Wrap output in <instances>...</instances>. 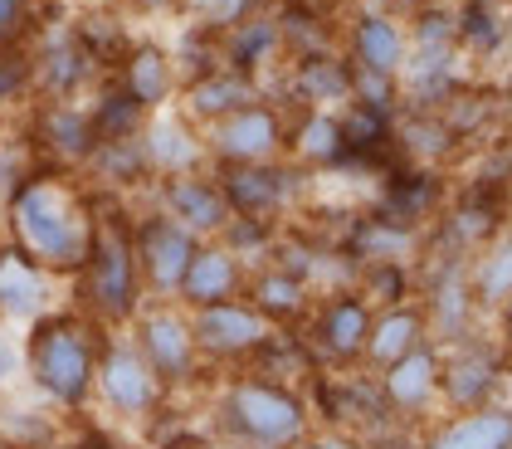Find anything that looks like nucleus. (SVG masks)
I'll use <instances>...</instances> for the list:
<instances>
[{"mask_svg":"<svg viewBox=\"0 0 512 449\" xmlns=\"http://www.w3.org/2000/svg\"><path fill=\"white\" fill-rule=\"evenodd\" d=\"M15 240L44 269H83L93 225L59 181H20L10 196Z\"/></svg>","mask_w":512,"mask_h":449,"instance_id":"nucleus-1","label":"nucleus"},{"mask_svg":"<svg viewBox=\"0 0 512 449\" xmlns=\"http://www.w3.org/2000/svg\"><path fill=\"white\" fill-rule=\"evenodd\" d=\"M25 362L35 386L59 406H79L93 386V342L74 318H35Z\"/></svg>","mask_w":512,"mask_h":449,"instance_id":"nucleus-2","label":"nucleus"},{"mask_svg":"<svg viewBox=\"0 0 512 449\" xmlns=\"http://www.w3.org/2000/svg\"><path fill=\"white\" fill-rule=\"evenodd\" d=\"M83 269H88V303L103 318H127L137 308V249L118 225H108V220L93 225Z\"/></svg>","mask_w":512,"mask_h":449,"instance_id":"nucleus-3","label":"nucleus"},{"mask_svg":"<svg viewBox=\"0 0 512 449\" xmlns=\"http://www.w3.org/2000/svg\"><path fill=\"white\" fill-rule=\"evenodd\" d=\"M93 376H98L103 401L113 410H122V415H142V410L157 401V371L142 357V347H132V342H113L98 357Z\"/></svg>","mask_w":512,"mask_h":449,"instance_id":"nucleus-4","label":"nucleus"},{"mask_svg":"<svg viewBox=\"0 0 512 449\" xmlns=\"http://www.w3.org/2000/svg\"><path fill=\"white\" fill-rule=\"evenodd\" d=\"M132 249H137V269L152 279V288L176 293L186 264H191V254H196V240H191V230L176 225L171 215H157V220H147V225L137 230V245Z\"/></svg>","mask_w":512,"mask_h":449,"instance_id":"nucleus-5","label":"nucleus"},{"mask_svg":"<svg viewBox=\"0 0 512 449\" xmlns=\"http://www.w3.org/2000/svg\"><path fill=\"white\" fill-rule=\"evenodd\" d=\"M230 415H235V430H244L259 445H283V440H293L303 430L298 401L278 396L269 386H239L230 396Z\"/></svg>","mask_w":512,"mask_h":449,"instance_id":"nucleus-6","label":"nucleus"},{"mask_svg":"<svg viewBox=\"0 0 512 449\" xmlns=\"http://www.w3.org/2000/svg\"><path fill=\"white\" fill-rule=\"evenodd\" d=\"M278 147V123L269 108H254V103H244L235 113H225V118H215V152L220 157H230V162H269Z\"/></svg>","mask_w":512,"mask_h":449,"instance_id":"nucleus-7","label":"nucleus"},{"mask_svg":"<svg viewBox=\"0 0 512 449\" xmlns=\"http://www.w3.org/2000/svg\"><path fill=\"white\" fill-rule=\"evenodd\" d=\"M93 69H98V59H93L74 35H49V44L30 59V79H35V88H44L49 98H74L83 83L93 79Z\"/></svg>","mask_w":512,"mask_h":449,"instance_id":"nucleus-8","label":"nucleus"},{"mask_svg":"<svg viewBox=\"0 0 512 449\" xmlns=\"http://www.w3.org/2000/svg\"><path fill=\"white\" fill-rule=\"evenodd\" d=\"M137 347L152 362V371L166 376V381H181L191 371V362H196V332L176 313H147L142 332H137Z\"/></svg>","mask_w":512,"mask_h":449,"instance_id":"nucleus-9","label":"nucleus"},{"mask_svg":"<svg viewBox=\"0 0 512 449\" xmlns=\"http://www.w3.org/2000/svg\"><path fill=\"white\" fill-rule=\"evenodd\" d=\"M269 337V323L254 308H235V303H205L196 318V342L210 352H249Z\"/></svg>","mask_w":512,"mask_h":449,"instance_id":"nucleus-10","label":"nucleus"},{"mask_svg":"<svg viewBox=\"0 0 512 449\" xmlns=\"http://www.w3.org/2000/svg\"><path fill=\"white\" fill-rule=\"evenodd\" d=\"M0 313L15 323L44 318V264L30 259L25 249L0 254Z\"/></svg>","mask_w":512,"mask_h":449,"instance_id":"nucleus-11","label":"nucleus"},{"mask_svg":"<svg viewBox=\"0 0 512 449\" xmlns=\"http://www.w3.org/2000/svg\"><path fill=\"white\" fill-rule=\"evenodd\" d=\"M166 215L176 225H186L191 235H210V230H225L230 225V201L210 181L171 176V186H166Z\"/></svg>","mask_w":512,"mask_h":449,"instance_id":"nucleus-12","label":"nucleus"},{"mask_svg":"<svg viewBox=\"0 0 512 449\" xmlns=\"http://www.w3.org/2000/svg\"><path fill=\"white\" fill-rule=\"evenodd\" d=\"M142 152H147V166H157L166 176H181L200 162V142L191 137V127L181 123L176 113H152V123L142 127Z\"/></svg>","mask_w":512,"mask_h":449,"instance_id":"nucleus-13","label":"nucleus"},{"mask_svg":"<svg viewBox=\"0 0 512 449\" xmlns=\"http://www.w3.org/2000/svg\"><path fill=\"white\" fill-rule=\"evenodd\" d=\"M40 137L44 147L64 162H88L93 147H98V132H93V118L83 108H69V98H54L40 118Z\"/></svg>","mask_w":512,"mask_h":449,"instance_id":"nucleus-14","label":"nucleus"},{"mask_svg":"<svg viewBox=\"0 0 512 449\" xmlns=\"http://www.w3.org/2000/svg\"><path fill=\"white\" fill-rule=\"evenodd\" d=\"M171 83H176V69H171V59L161 54L157 44H137L127 54V64H122V93L132 103H142L147 113H157L161 103L171 98Z\"/></svg>","mask_w":512,"mask_h":449,"instance_id":"nucleus-15","label":"nucleus"},{"mask_svg":"<svg viewBox=\"0 0 512 449\" xmlns=\"http://www.w3.org/2000/svg\"><path fill=\"white\" fill-rule=\"evenodd\" d=\"M356 64L361 69H371V74H400V64H405V30L395 25L391 15H361L356 20Z\"/></svg>","mask_w":512,"mask_h":449,"instance_id":"nucleus-16","label":"nucleus"},{"mask_svg":"<svg viewBox=\"0 0 512 449\" xmlns=\"http://www.w3.org/2000/svg\"><path fill=\"white\" fill-rule=\"evenodd\" d=\"M230 288H235V254L230 249H196L186 274H181L186 303H196V308L220 303V298H230Z\"/></svg>","mask_w":512,"mask_h":449,"instance_id":"nucleus-17","label":"nucleus"},{"mask_svg":"<svg viewBox=\"0 0 512 449\" xmlns=\"http://www.w3.org/2000/svg\"><path fill=\"white\" fill-rule=\"evenodd\" d=\"M430 449H512V415L503 410H483L459 425H449Z\"/></svg>","mask_w":512,"mask_h":449,"instance_id":"nucleus-18","label":"nucleus"},{"mask_svg":"<svg viewBox=\"0 0 512 449\" xmlns=\"http://www.w3.org/2000/svg\"><path fill=\"white\" fill-rule=\"evenodd\" d=\"M386 391H391L395 406H420V401H430L434 391V357L430 352H405V357H395L391 362V376H386Z\"/></svg>","mask_w":512,"mask_h":449,"instance_id":"nucleus-19","label":"nucleus"},{"mask_svg":"<svg viewBox=\"0 0 512 449\" xmlns=\"http://www.w3.org/2000/svg\"><path fill=\"white\" fill-rule=\"evenodd\" d=\"M244 103H254V93H249V83L239 74H210V79H200L191 88V113L196 118H225V113H235Z\"/></svg>","mask_w":512,"mask_h":449,"instance_id":"nucleus-20","label":"nucleus"},{"mask_svg":"<svg viewBox=\"0 0 512 449\" xmlns=\"http://www.w3.org/2000/svg\"><path fill=\"white\" fill-rule=\"evenodd\" d=\"M283 191H288L283 171H259V162H249L244 171L230 176V196L225 201H235L239 210H269V205L283 201Z\"/></svg>","mask_w":512,"mask_h":449,"instance_id":"nucleus-21","label":"nucleus"},{"mask_svg":"<svg viewBox=\"0 0 512 449\" xmlns=\"http://www.w3.org/2000/svg\"><path fill=\"white\" fill-rule=\"evenodd\" d=\"M88 118H93L98 142H108V137H137V127H142V118H147V108H142V103H132L127 93H108Z\"/></svg>","mask_w":512,"mask_h":449,"instance_id":"nucleus-22","label":"nucleus"},{"mask_svg":"<svg viewBox=\"0 0 512 449\" xmlns=\"http://www.w3.org/2000/svg\"><path fill=\"white\" fill-rule=\"evenodd\" d=\"M322 337H327V347L342 352V357L356 352V347L366 342V308H361V303H337V308H327Z\"/></svg>","mask_w":512,"mask_h":449,"instance_id":"nucleus-23","label":"nucleus"},{"mask_svg":"<svg viewBox=\"0 0 512 449\" xmlns=\"http://www.w3.org/2000/svg\"><path fill=\"white\" fill-rule=\"evenodd\" d=\"M415 342H420V323H415L410 313H391L386 323L376 327V337H371V357L391 367L395 357H405Z\"/></svg>","mask_w":512,"mask_h":449,"instance_id":"nucleus-24","label":"nucleus"},{"mask_svg":"<svg viewBox=\"0 0 512 449\" xmlns=\"http://www.w3.org/2000/svg\"><path fill=\"white\" fill-rule=\"evenodd\" d=\"M303 88L313 93L317 103H337V98H347L352 93V74L342 69V64H332V59H313V64H303Z\"/></svg>","mask_w":512,"mask_h":449,"instance_id":"nucleus-25","label":"nucleus"},{"mask_svg":"<svg viewBox=\"0 0 512 449\" xmlns=\"http://www.w3.org/2000/svg\"><path fill=\"white\" fill-rule=\"evenodd\" d=\"M298 147H303V157L327 162V157H337V152H342V127L332 123V118H313V123L298 132Z\"/></svg>","mask_w":512,"mask_h":449,"instance_id":"nucleus-26","label":"nucleus"},{"mask_svg":"<svg viewBox=\"0 0 512 449\" xmlns=\"http://www.w3.org/2000/svg\"><path fill=\"white\" fill-rule=\"evenodd\" d=\"M449 44H454V20H449V15H439V10H430V15L415 25L410 54H449Z\"/></svg>","mask_w":512,"mask_h":449,"instance_id":"nucleus-27","label":"nucleus"},{"mask_svg":"<svg viewBox=\"0 0 512 449\" xmlns=\"http://www.w3.org/2000/svg\"><path fill=\"white\" fill-rule=\"evenodd\" d=\"M478 288H483V298H508L512 293V240L508 245H498L488 259H483Z\"/></svg>","mask_w":512,"mask_h":449,"instance_id":"nucleus-28","label":"nucleus"},{"mask_svg":"<svg viewBox=\"0 0 512 449\" xmlns=\"http://www.w3.org/2000/svg\"><path fill=\"white\" fill-rule=\"evenodd\" d=\"M30 20H35V10H30V0H0V49H15V44L30 35Z\"/></svg>","mask_w":512,"mask_h":449,"instance_id":"nucleus-29","label":"nucleus"},{"mask_svg":"<svg viewBox=\"0 0 512 449\" xmlns=\"http://www.w3.org/2000/svg\"><path fill=\"white\" fill-rule=\"evenodd\" d=\"M30 59L25 54H15V49H0V103H10L15 93H25L30 88Z\"/></svg>","mask_w":512,"mask_h":449,"instance_id":"nucleus-30","label":"nucleus"},{"mask_svg":"<svg viewBox=\"0 0 512 449\" xmlns=\"http://www.w3.org/2000/svg\"><path fill=\"white\" fill-rule=\"evenodd\" d=\"M259 303L274 308V313H293L303 303V288H298V279H288V274H274V279L259 284Z\"/></svg>","mask_w":512,"mask_h":449,"instance_id":"nucleus-31","label":"nucleus"},{"mask_svg":"<svg viewBox=\"0 0 512 449\" xmlns=\"http://www.w3.org/2000/svg\"><path fill=\"white\" fill-rule=\"evenodd\" d=\"M454 376H459V381H454V396H464V401H469L478 386H488V362H478V357H473V362H464Z\"/></svg>","mask_w":512,"mask_h":449,"instance_id":"nucleus-32","label":"nucleus"},{"mask_svg":"<svg viewBox=\"0 0 512 449\" xmlns=\"http://www.w3.org/2000/svg\"><path fill=\"white\" fill-rule=\"evenodd\" d=\"M10 376H15V337L0 332V381H10Z\"/></svg>","mask_w":512,"mask_h":449,"instance_id":"nucleus-33","label":"nucleus"},{"mask_svg":"<svg viewBox=\"0 0 512 449\" xmlns=\"http://www.w3.org/2000/svg\"><path fill=\"white\" fill-rule=\"evenodd\" d=\"M171 0H132V10H142V15H152V10H166Z\"/></svg>","mask_w":512,"mask_h":449,"instance_id":"nucleus-34","label":"nucleus"},{"mask_svg":"<svg viewBox=\"0 0 512 449\" xmlns=\"http://www.w3.org/2000/svg\"><path fill=\"white\" fill-rule=\"evenodd\" d=\"M79 449H113V445H103V440H88V445H79Z\"/></svg>","mask_w":512,"mask_h":449,"instance_id":"nucleus-35","label":"nucleus"},{"mask_svg":"<svg viewBox=\"0 0 512 449\" xmlns=\"http://www.w3.org/2000/svg\"><path fill=\"white\" fill-rule=\"evenodd\" d=\"M400 5H425V0H400Z\"/></svg>","mask_w":512,"mask_h":449,"instance_id":"nucleus-36","label":"nucleus"},{"mask_svg":"<svg viewBox=\"0 0 512 449\" xmlns=\"http://www.w3.org/2000/svg\"><path fill=\"white\" fill-rule=\"evenodd\" d=\"M327 449H347V445H327Z\"/></svg>","mask_w":512,"mask_h":449,"instance_id":"nucleus-37","label":"nucleus"},{"mask_svg":"<svg viewBox=\"0 0 512 449\" xmlns=\"http://www.w3.org/2000/svg\"><path fill=\"white\" fill-rule=\"evenodd\" d=\"M508 44H512V25H508Z\"/></svg>","mask_w":512,"mask_h":449,"instance_id":"nucleus-38","label":"nucleus"},{"mask_svg":"<svg viewBox=\"0 0 512 449\" xmlns=\"http://www.w3.org/2000/svg\"><path fill=\"white\" fill-rule=\"evenodd\" d=\"M308 449H327V445H308Z\"/></svg>","mask_w":512,"mask_h":449,"instance_id":"nucleus-39","label":"nucleus"},{"mask_svg":"<svg viewBox=\"0 0 512 449\" xmlns=\"http://www.w3.org/2000/svg\"><path fill=\"white\" fill-rule=\"evenodd\" d=\"M93 5H103V0H93Z\"/></svg>","mask_w":512,"mask_h":449,"instance_id":"nucleus-40","label":"nucleus"}]
</instances>
